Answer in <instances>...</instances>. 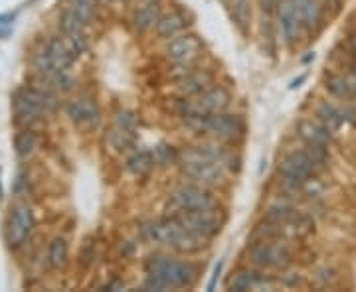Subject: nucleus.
Returning a JSON list of instances; mask_svg holds the SVG:
<instances>
[{"mask_svg": "<svg viewBox=\"0 0 356 292\" xmlns=\"http://www.w3.org/2000/svg\"><path fill=\"white\" fill-rule=\"evenodd\" d=\"M206 132L212 135L220 142H232L238 144L245 137V123L240 114L218 113L208 117Z\"/></svg>", "mask_w": 356, "mask_h": 292, "instance_id": "1a4fd4ad", "label": "nucleus"}, {"mask_svg": "<svg viewBox=\"0 0 356 292\" xmlns=\"http://www.w3.org/2000/svg\"><path fill=\"white\" fill-rule=\"evenodd\" d=\"M175 217L180 221V225L188 229L191 233L202 237L206 241L214 239L220 229L222 221L218 219L216 209H206V212H175Z\"/></svg>", "mask_w": 356, "mask_h": 292, "instance_id": "6e6552de", "label": "nucleus"}, {"mask_svg": "<svg viewBox=\"0 0 356 292\" xmlns=\"http://www.w3.org/2000/svg\"><path fill=\"white\" fill-rule=\"evenodd\" d=\"M325 2H329V4H332L334 8H339V4H341V0H325Z\"/></svg>", "mask_w": 356, "mask_h": 292, "instance_id": "c9c22d12", "label": "nucleus"}, {"mask_svg": "<svg viewBox=\"0 0 356 292\" xmlns=\"http://www.w3.org/2000/svg\"><path fill=\"white\" fill-rule=\"evenodd\" d=\"M154 166L156 164H154L153 153H145V151L133 153L127 158V162H125V168H127L133 176H137V178H145V176H149Z\"/></svg>", "mask_w": 356, "mask_h": 292, "instance_id": "5701e85b", "label": "nucleus"}, {"mask_svg": "<svg viewBox=\"0 0 356 292\" xmlns=\"http://www.w3.org/2000/svg\"><path fill=\"white\" fill-rule=\"evenodd\" d=\"M170 205L175 212H206V209H216V198L210 188L186 182L172 190Z\"/></svg>", "mask_w": 356, "mask_h": 292, "instance_id": "423d86ee", "label": "nucleus"}, {"mask_svg": "<svg viewBox=\"0 0 356 292\" xmlns=\"http://www.w3.org/2000/svg\"><path fill=\"white\" fill-rule=\"evenodd\" d=\"M214 85V74L208 69H191L184 77L178 79V87L188 97H198L200 93Z\"/></svg>", "mask_w": 356, "mask_h": 292, "instance_id": "6ab92c4d", "label": "nucleus"}, {"mask_svg": "<svg viewBox=\"0 0 356 292\" xmlns=\"http://www.w3.org/2000/svg\"><path fill=\"white\" fill-rule=\"evenodd\" d=\"M161 16H163L161 14V2H145L143 6H139L135 10L131 22H133V28L137 32H147V30H151V28L156 26Z\"/></svg>", "mask_w": 356, "mask_h": 292, "instance_id": "412c9836", "label": "nucleus"}, {"mask_svg": "<svg viewBox=\"0 0 356 292\" xmlns=\"http://www.w3.org/2000/svg\"><path fill=\"white\" fill-rule=\"evenodd\" d=\"M145 235H147V239L166 245V247H170L172 251H177L180 255L200 253L204 247L208 245L206 239L182 227L175 216L147 223L145 225Z\"/></svg>", "mask_w": 356, "mask_h": 292, "instance_id": "7ed1b4c3", "label": "nucleus"}, {"mask_svg": "<svg viewBox=\"0 0 356 292\" xmlns=\"http://www.w3.org/2000/svg\"><path fill=\"white\" fill-rule=\"evenodd\" d=\"M115 125L137 132V128H139V117L133 113V111H119L117 117H115Z\"/></svg>", "mask_w": 356, "mask_h": 292, "instance_id": "c756f323", "label": "nucleus"}, {"mask_svg": "<svg viewBox=\"0 0 356 292\" xmlns=\"http://www.w3.org/2000/svg\"><path fill=\"white\" fill-rule=\"evenodd\" d=\"M305 79H307V76H301V77H297V79H293L289 87H291V89H297V87H301V83H303Z\"/></svg>", "mask_w": 356, "mask_h": 292, "instance_id": "72a5a7b5", "label": "nucleus"}, {"mask_svg": "<svg viewBox=\"0 0 356 292\" xmlns=\"http://www.w3.org/2000/svg\"><path fill=\"white\" fill-rule=\"evenodd\" d=\"M97 4H99V0H74L72 2V6H74V10L79 14V18L88 24L91 22L93 18H95V12H97Z\"/></svg>", "mask_w": 356, "mask_h": 292, "instance_id": "c85d7f7f", "label": "nucleus"}, {"mask_svg": "<svg viewBox=\"0 0 356 292\" xmlns=\"http://www.w3.org/2000/svg\"><path fill=\"white\" fill-rule=\"evenodd\" d=\"M325 89L329 91L332 97L339 99V101H348V99H353V89H350V83H348V77L346 76L327 77Z\"/></svg>", "mask_w": 356, "mask_h": 292, "instance_id": "393cba45", "label": "nucleus"}, {"mask_svg": "<svg viewBox=\"0 0 356 292\" xmlns=\"http://www.w3.org/2000/svg\"><path fill=\"white\" fill-rule=\"evenodd\" d=\"M0 198H2V188H0Z\"/></svg>", "mask_w": 356, "mask_h": 292, "instance_id": "4c0bfd02", "label": "nucleus"}, {"mask_svg": "<svg viewBox=\"0 0 356 292\" xmlns=\"http://www.w3.org/2000/svg\"><path fill=\"white\" fill-rule=\"evenodd\" d=\"M202 55V42L194 34H178L168 40L165 46V58L175 65H194Z\"/></svg>", "mask_w": 356, "mask_h": 292, "instance_id": "9d476101", "label": "nucleus"}, {"mask_svg": "<svg viewBox=\"0 0 356 292\" xmlns=\"http://www.w3.org/2000/svg\"><path fill=\"white\" fill-rule=\"evenodd\" d=\"M295 10L299 14V20L303 30L309 34H317L318 28L323 26V0H291Z\"/></svg>", "mask_w": 356, "mask_h": 292, "instance_id": "a211bd4d", "label": "nucleus"}, {"mask_svg": "<svg viewBox=\"0 0 356 292\" xmlns=\"http://www.w3.org/2000/svg\"><path fill=\"white\" fill-rule=\"evenodd\" d=\"M232 103V95L226 87L222 85H212L210 89H206L196 97V101H192V105L204 114H218L226 113Z\"/></svg>", "mask_w": 356, "mask_h": 292, "instance_id": "dca6fc26", "label": "nucleus"}, {"mask_svg": "<svg viewBox=\"0 0 356 292\" xmlns=\"http://www.w3.org/2000/svg\"><path fill=\"white\" fill-rule=\"evenodd\" d=\"M186 16L184 12H180V10H172V12L163 14L161 18H159V22L154 26V32H156V36L159 38H165L170 40L178 36L184 28H186Z\"/></svg>", "mask_w": 356, "mask_h": 292, "instance_id": "aec40b11", "label": "nucleus"}, {"mask_svg": "<svg viewBox=\"0 0 356 292\" xmlns=\"http://www.w3.org/2000/svg\"><path fill=\"white\" fill-rule=\"evenodd\" d=\"M248 257L255 267L264 270H285L291 265V253L287 245L280 241H252Z\"/></svg>", "mask_w": 356, "mask_h": 292, "instance_id": "0eeeda50", "label": "nucleus"}, {"mask_svg": "<svg viewBox=\"0 0 356 292\" xmlns=\"http://www.w3.org/2000/svg\"><path fill=\"white\" fill-rule=\"evenodd\" d=\"M60 26H62L64 36H81V34H83V26H86V22L79 18V14H77L76 10H74V6L70 4L64 12H62Z\"/></svg>", "mask_w": 356, "mask_h": 292, "instance_id": "a878e982", "label": "nucleus"}, {"mask_svg": "<svg viewBox=\"0 0 356 292\" xmlns=\"http://www.w3.org/2000/svg\"><path fill=\"white\" fill-rule=\"evenodd\" d=\"M261 2V8H264V12L271 14L277 10V4H280V0H259Z\"/></svg>", "mask_w": 356, "mask_h": 292, "instance_id": "2f4dec72", "label": "nucleus"}, {"mask_svg": "<svg viewBox=\"0 0 356 292\" xmlns=\"http://www.w3.org/2000/svg\"><path fill=\"white\" fill-rule=\"evenodd\" d=\"M38 135L34 132V130H30V128H26L22 130L20 135H16V139H14V148H16V154L20 156V158H28V156H32V154L36 153V148H38Z\"/></svg>", "mask_w": 356, "mask_h": 292, "instance_id": "b1692460", "label": "nucleus"}, {"mask_svg": "<svg viewBox=\"0 0 356 292\" xmlns=\"http://www.w3.org/2000/svg\"><path fill=\"white\" fill-rule=\"evenodd\" d=\"M56 95L48 87H24L13 97V109L16 123L22 127H32L44 119V114L56 109Z\"/></svg>", "mask_w": 356, "mask_h": 292, "instance_id": "20e7f679", "label": "nucleus"}, {"mask_svg": "<svg viewBox=\"0 0 356 292\" xmlns=\"http://www.w3.org/2000/svg\"><path fill=\"white\" fill-rule=\"evenodd\" d=\"M99 2H107V0H99Z\"/></svg>", "mask_w": 356, "mask_h": 292, "instance_id": "ea45409f", "label": "nucleus"}, {"mask_svg": "<svg viewBox=\"0 0 356 292\" xmlns=\"http://www.w3.org/2000/svg\"><path fill=\"white\" fill-rule=\"evenodd\" d=\"M234 153L222 142H204L198 146H186L180 153L178 166L188 182L200 184L204 188H216L228 178V172L234 168Z\"/></svg>", "mask_w": 356, "mask_h": 292, "instance_id": "f257e3e1", "label": "nucleus"}, {"mask_svg": "<svg viewBox=\"0 0 356 292\" xmlns=\"http://www.w3.org/2000/svg\"><path fill=\"white\" fill-rule=\"evenodd\" d=\"M135 140H137V132L119 127L115 123L113 127L109 128V132H107V142L111 144V148H113L115 153H127V151H131L135 146Z\"/></svg>", "mask_w": 356, "mask_h": 292, "instance_id": "4be33fe9", "label": "nucleus"}, {"mask_svg": "<svg viewBox=\"0 0 356 292\" xmlns=\"http://www.w3.org/2000/svg\"><path fill=\"white\" fill-rule=\"evenodd\" d=\"M46 259H48V265L51 268H60L64 265L65 259H67V243H65L64 237H58L50 243Z\"/></svg>", "mask_w": 356, "mask_h": 292, "instance_id": "bb28decb", "label": "nucleus"}, {"mask_svg": "<svg viewBox=\"0 0 356 292\" xmlns=\"http://www.w3.org/2000/svg\"><path fill=\"white\" fill-rule=\"evenodd\" d=\"M34 214L28 205H16L10 216H8V221H6V241L10 247H20L22 243L30 237L32 229H34Z\"/></svg>", "mask_w": 356, "mask_h": 292, "instance_id": "9b49d317", "label": "nucleus"}, {"mask_svg": "<svg viewBox=\"0 0 356 292\" xmlns=\"http://www.w3.org/2000/svg\"><path fill=\"white\" fill-rule=\"evenodd\" d=\"M337 282V270L332 267H323L315 273V284L318 289H329Z\"/></svg>", "mask_w": 356, "mask_h": 292, "instance_id": "7c9ffc66", "label": "nucleus"}, {"mask_svg": "<svg viewBox=\"0 0 356 292\" xmlns=\"http://www.w3.org/2000/svg\"><path fill=\"white\" fill-rule=\"evenodd\" d=\"M315 117H317L318 121L329 128L331 132H337V130H341L344 125L355 123L356 113L350 107H337V105H332V103L323 101L317 105Z\"/></svg>", "mask_w": 356, "mask_h": 292, "instance_id": "2eb2a0df", "label": "nucleus"}, {"mask_svg": "<svg viewBox=\"0 0 356 292\" xmlns=\"http://www.w3.org/2000/svg\"><path fill=\"white\" fill-rule=\"evenodd\" d=\"M275 286V282L269 279L267 275H264L261 270L255 268L243 267L240 270L234 273V277L229 279L228 289L234 292H245V291H271Z\"/></svg>", "mask_w": 356, "mask_h": 292, "instance_id": "4468645a", "label": "nucleus"}, {"mask_svg": "<svg viewBox=\"0 0 356 292\" xmlns=\"http://www.w3.org/2000/svg\"><path fill=\"white\" fill-rule=\"evenodd\" d=\"M121 2H131V0H121Z\"/></svg>", "mask_w": 356, "mask_h": 292, "instance_id": "58836bf2", "label": "nucleus"}, {"mask_svg": "<svg viewBox=\"0 0 356 292\" xmlns=\"http://www.w3.org/2000/svg\"><path fill=\"white\" fill-rule=\"evenodd\" d=\"M222 267H224V263H222V261H220V263H218L216 270H214V277H212V280H210V282H208V291H214V286H216V280H218V277H220V273H222Z\"/></svg>", "mask_w": 356, "mask_h": 292, "instance_id": "473e14b6", "label": "nucleus"}, {"mask_svg": "<svg viewBox=\"0 0 356 292\" xmlns=\"http://www.w3.org/2000/svg\"><path fill=\"white\" fill-rule=\"evenodd\" d=\"M353 67H355L356 71V51H353Z\"/></svg>", "mask_w": 356, "mask_h": 292, "instance_id": "e433bc0d", "label": "nucleus"}, {"mask_svg": "<svg viewBox=\"0 0 356 292\" xmlns=\"http://www.w3.org/2000/svg\"><path fill=\"white\" fill-rule=\"evenodd\" d=\"M154 164L161 166V168H166V166L178 164V158H180V153L175 151V146L170 144H159L153 151Z\"/></svg>", "mask_w": 356, "mask_h": 292, "instance_id": "cd10ccee", "label": "nucleus"}, {"mask_svg": "<svg viewBox=\"0 0 356 292\" xmlns=\"http://www.w3.org/2000/svg\"><path fill=\"white\" fill-rule=\"evenodd\" d=\"M67 117L76 127L97 128L99 121H102V111L93 97L77 95L67 103Z\"/></svg>", "mask_w": 356, "mask_h": 292, "instance_id": "f8f14e48", "label": "nucleus"}, {"mask_svg": "<svg viewBox=\"0 0 356 292\" xmlns=\"http://www.w3.org/2000/svg\"><path fill=\"white\" fill-rule=\"evenodd\" d=\"M277 172H280L281 184L285 190L291 194H303L307 182L317 178L321 170L305 146V148H293L285 154L277 166Z\"/></svg>", "mask_w": 356, "mask_h": 292, "instance_id": "39448f33", "label": "nucleus"}, {"mask_svg": "<svg viewBox=\"0 0 356 292\" xmlns=\"http://www.w3.org/2000/svg\"><path fill=\"white\" fill-rule=\"evenodd\" d=\"M147 279L143 282V291H178V289H192L202 268L194 261H180L175 257L154 255L145 265Z\"/></svg>", "mask_w": 356, "mask_h": 292, "instance_id": "f03ea898", "label": "nucleus"}, {"mask_svg": "<svg viewBox=\"0 0 356 292\" xmlns=\"http://www.w3.org/2000/svg\"><path fill=\"white\" fill-rule=\"evenodd\" d=\"M297 135L309 146H321V148H329L332 142V132L325 127L317 117H305L299 121L297 125Z\"/></svg>", "mask_w": 356, "mask_h": 292, "instance_id": "f3484780", "label": "nucleus"}, {"mask_svg": "<svg viewBox=\"0 0 356 292\" xmlns=\"http://www.w3.org/2000/svg\"><path fill=\"white\" fill-rule=\"evenodd\" d=\"M348 83H350V89H353V97H356V77H348Z\"/></svg>", "mask_w": 356, "mask_h": 292, "instance_id": "f704fd0d", "label": "nucleus"}, {"mask_svg": "<svg viewBox=\"0 0 356 292\" xmlns=\"http://www.w3.org/2000/svg\"><path fill=\"white\" fill-rule=\"evenodd\" d=\"M277 28H280L281 40L285 46H293L297 44V40L301 36V20H299V14L295 10L291 0H280L277 4Z\"/></svg>", "mask_w": 356, "mask_h": 292, "instance_id": "ddd939ff", "label": "nucleus"}]
</instances>
